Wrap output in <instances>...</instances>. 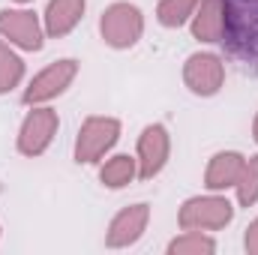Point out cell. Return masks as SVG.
<instances>
[{"mask_svg": "<svg viewBox=\"0 0 258 255\" xmlns=\"http://www.w3.org/2000/svg\"><path fill=\"white\" fill-rule=\"evenodd\" d=\"M102 36L117 48L132 45L141 36V12L129 3H114L102 15Z\"/></svg>", "mask_w": 258, "mask_h": 255, "instance_id": "3957f363", "label": "cell"}, {"mask_svg": "<svg viewBox=\"0 0 258 255\" xmlns=\"http://www.w3.org/2000/svg\"><path fill=\"white\" fill-rule=\"evenodd\" d=\"M195 3H198V0H162V6H159V21H162L165 27L183 24V21L192 15Z\"/></svg>", "mask_w": 258, "mask_h": 255, "instance_id": "e0dca14e", "label": "cell"}, {"mask_svg": "<svg viewBox=\"0 0 258 255\" xmlns=\"http://www.w3.org/2000/svg\"><path fill=\"white\" fill-rule=\"evenodd\" d=\"M243 243H246V252L258 255V219L246 228V240H243Z\"/></svg>", "mask_w": 258, "mask_h": 255, "instance_id": "ac0fdd59", "label": "cell"}, {"mask_svg": "<svg viewBox=\"0 0 258 255\" xmlns=\"http://www.w3.org/2000/svg\"><path fill=\"white\" fill-rule=\"evenodd\" d=\"M255 138H258V120H255Z\"/></svg>", "mask_w": 258, "mask_h": 255, "instance_id": "d6986e66", "label": "cell"}, {"mask_svg": "<svg viewBox=\"0 0 258 255\" xmlns=\"http://www.w3.org/2000/svg\"><path fill=\"white\" fill-rule=\"evenodd\" d=\"M228 27V0H201V12L195 18V36L201 42H219Z\"/></svg>", "mask_w": 258, "mask_h": 255, "instance_id": "30bf717a", "label": "cell"}, {"mask_svg": "<svg viewBox=\"0 0 258 255\" xmlns=\"http://www.w3.org/2000/svg\"><path fill=\"white\" fill-rule=\"evenodd\" d=\"M0 33L27 51L42 48V33L33 12H0Z\"/></svg>", "mask_w": 258, "mask_h": 255, "instance_id": "8992f818", "label": "cell"}, {"mask_svg": "<svg viewBox=\"0 0 258 255\" xmlns=\"http://www.w3.org/2000/svg\"><path fill=\"white\" fill-rule=\"evenodd\" d=\"M186 84L195 93H216L222 84V63L213 54H192L186 60Z\"/></svg>", "mask_w": 258, "mask_h": 255, "instance_id": "9c48e42d", "label": "cell"}, {"mask_svg": "<svg viewBox=\"0 0 258 255\" xmlns=\"http://www.w3.org/2000/svg\"><path fill=\"white\" fill-rule=\"evenodd\" d=\"M132 177H135V159H129V156H114L102 165V183L111 189L126 186Z\"/></svg>", "mask_w": 258, "mask_h": 255, "instance_id": "4fadbf2b", "label": "cell"}, {"mask_svg": "<svg viewBox=\"0 0 258 255\" xmlns=\"http://www.w3.org/2000/svg\"><path fill=\"white\" fill-rule=\"evenodd\" d=\"M72 75H75V60H57V63H51L48 69H42V72L33 78V84H30V90L24 93V99H27V102L51 99L54 93H60L66 84L72 81Z\"/></svg>", "mask_w": 258, "mask_h": 255, "instance_id": "52a82bcc", "label": "cell"}, {"mask_svg": "<svg viewBox=\"0 0 258 255\" xmlns=\"http://www.w3.org/2000/svg\"><path fill=\"white\" fill-rule=\"evenodd\" d=\"M213 249H216V243L210 237H204L201 231H183L177 240L168 243V252L171 255H186V252L201 255V252H213Z\"/></svg>", "mask_w": 258, "mask_h": 255, "instance_id": "5bb4252c", "label": "cell"}, {"mask_svg": "<svg viewBox=\"0 0 258 255\" xmlns=\"http://www.w3.org/2000/svg\"><path fill=\"white\" fill-rule=\"evenodd\" d=\"M237 195H240V204L249 207L258 201V156H252L249 162H243V171L237 177Z\"/></svg>", "mask_w": 258, "mask_h": 255, "instance_id": "9a60e30c", "label": "cell"}, {"mask_svg": "<svg viewBox=\"0 0 258 255\" xmlns=\"http://www.w3.org/2000/svg\"><path fill=\"white\" fill-rule=\"evenodd\" d=\"M21 72H24V63L9 51V45L0 42V93H3V90H12V87L18 84Z\"/></svg>", "mask_w": 258, "mask_h": 255, "instance_id": "2e32d148", "label": "cell"}, {"mask_svg": "<svg viewBox=\"0 0 258 255\" xmlns=\"http://www.w3.org/2000/svg\"><path fill=\"white\" fill-rule=\"evenodd\" d=\"M81 12H84V0H51L48 3V15H45L48 18V33L51 36L69 33L78 24Z\"/></svg>", "mask_w": 258, "mask_h": 255, "instance_id": "7c38bea8", "label": "cell"}, {"mask_svg": "<svg viewBox=\"0 0 258 255\" xmlns=\"http://www.w3.org/2000/svg\"><path fill=\"white\" fill-rule=\"evenodd\" d=\"M138 156H141V177H153L162 171L168 159V135L162 126H147L138 141Z\"/></svg>", "mask_w": 258, "mask_h": 255, "instance_id": "ba28073f", "label": "cell"}, {"mask_svg": "<svg viewBox=\"0 0 258 255\" xmlns=\"http://www.w3.org/2000/svg\"><path fill=\"white\" fill-rule=\"evenodd\" d=\"M54 129H57V114L48 111V108H36V111L24 120V126H21V138H18L21 153H27V156L42 153V150L48 147Z\"/></svg>", "mask_w": 258, "mask_h": 255, "instance_id": "277c9868", "label": "cell"}, {"mask_svg": "<svg viewBox=\"0 0 258 255\" xmlns=\"http://www.w3.org/2000/svg\"><path fill=\"white\" fill-rule=\"evenodd\" d=\"M147 219H150L147 204H132V207H126V210H120V213L111 219V228H108V246L120 249V246L135 243V240L144 234Z\"/></svg>", "mask_w": 258, "mask_h": 255, "instance_id": "5b68a950", "label": "cell"}, {"mask_svg": "<svg viewBox=\"0 0 258 255\" xmlns=\"http://www.w3.org/2000/svg\"><path fill=\"white\" fill-rule=\"evenodd\" d=\"M117 120L111 117H90L84 126H81V135H78V144H75V156L78 162H96L114 141H117Z\"/></svg>", "mask_w": 258, "mask_h": 255, "instance_id": "7a4b0ae2", "label": "cell"}, {"mask_svg": "<svg viewBox=\"0 0 258 255\" xmlns=\"http://www.w3.org/2000/svg\"><path fill=\"white\" fill-rule=\"evenodd\" d=\"M243 171V156L240 153H219L210 159L207 168V186L210 189H225V186H237V177Z\"/></svg>", "mask_w": 258, "mask_h": 255, "instance_id": "8fae6325", "label": "cell"}, {"mask_svg": "<svg viewBox=\"0 0 258 255\" xmlns=\"http://www.w3.org/2000/svg\"><path fill=\"white\" fill-rule=\"evenodd\" d=\"M234 216V207L225 201V198H189L180 210V228L186 231H213V228H222L228 225Z\"/></svg>", "mask_w": 258, "mask_h": 255, "instance_id": "6da1fadb", "label": "cell"}]
</instances>
